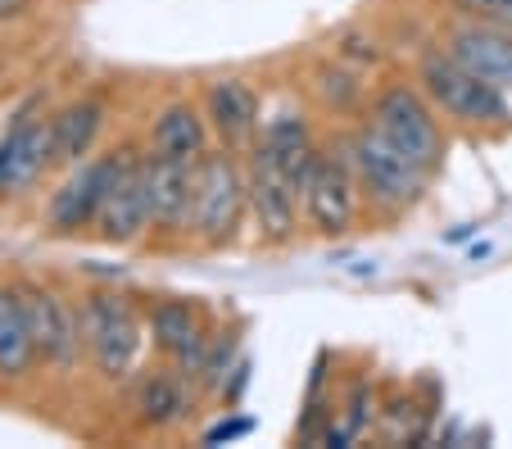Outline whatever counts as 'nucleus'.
Here are the masks:
<instances>
[{
	"mask_svg": "<svg viewBox=\"0 0 512 449\" xmlns=\"http://www.w3.org/2000/svg\"><path fill=\"white\" fill-rule=\"evenodd\" d=\"M345 159L358 177V191H363L381 214H404V209H413L417 200H422L426 173L404 155V150H395L386 137H381L377 123L349 132Z\"/></svg>",
	"mask_w": 512,
	"mask_h": 449,
	"instance_id": "1",
	"label": "nucleus"
},
{
	"mask_svg": "<svg viewBox=\"0 0 512 449\" xmlns=\"http://www.w3.org/2000/svg\"><path fill=\"white\" fill-rule=\"evenodd\" d=\"M417 82L431 96V105L445 118L463 127H503L508 123V100L494 82H485L481 73H472L463 59H454L449 50H426Z\"/></svg>",
	"mask_w": 512,
	"mask_h": 449,
	"instance_id": "2",
	"label": "nucleus"
},
{
	"mask_svg": "<svg viewBox=\"0 0 512 449\" xmlns=\"http://www.w3.org/2000/svg\"><path fill=\"white\" fill-rule=\"evenodd\" d=\"M435 114H440V109L431 105V96L417 91V87H404V82L386 87L377 100H372V123H377V132L395 150H404V155L413 159L426 177L440 173L445 150H449L445 132H440V118Z\"/></svg>",
	"mask_w": 512,
	"mask_h": 449,
	"instance_id": "3",
	"label": "nucleus"
},
{
	"mask_svg": "<svg viewBox=\"0 0 512 449\" xmlns=\"http://www.w3.org/2000/svg\"><path fill=\"white\" fill-rule=\"evenodd\" d=\"M250 209V191H245V173L232 155H204L195 164V205L191 227L209 250H223L236 241L241 214Z\"/></svg>",
	"mask_w": 512,
	"mask_h": 449,
	"instance_id": "4",
	"label": "nucleus"
},
{
	"mask_svg": "<svg viewBox=\"0 0 512 449\" xmlns=\"http://www.w3.org/2000/svg\"><path fill=\"white\" fill-rule=\"evenodd\" d=\"M358 177L349 168L345 150L340 155H327L318 150L313 164L304 168L300 177V200H304V214H309V227L322 236H345L354 227V214H358Z\"/></svg>",
	"mask_w": 512,
	"mask_h": 449,
	"instance_id": "5",
	"label": "nucleus"
},
{
	"mask_svg": "<svg viewBox=\"0 0 512 449\" xmlns=\"http://www.w3.org/2000/svg\"><path fill=\"white\" fill-rule=\"evenodd\" d=\"M82 336H87V350L96 359V368L105 377H127L141 354V318L123 295L96 291L82 304Z\"/></svg>",
	"mask_w": 512,
	"mask_h": 449,
	"instance_id": "6",
	"label": "nucleus"
},
{
	"mask_svg": "<svg viewBox=\"0 0 512 449\" xmlns=\"http://www.w3.org/2000/svg\"><path fill=\"white\" fill-rule=\"evenodd\" d=\"M245 191H250V214L259 223V236L272 245H286L300 227V182L277 159L254 150V164L245 168Z\"/></svg>",
	"mask_w": 512,
	"mask_h": 449,
	"instance_id": "7",
	"label": "nucleus"
},
{
	"mask_svg": "<svg viewBox=\"0 0 512 449\" xmlns=\"http://www.w3.org/2000/svg\"><path fill=\"white\" fill-rule=\"evenodd\" d=\"M50 159H55V127L41 118V100H28L0 141V196H14L28 182H37Z\"/></svg>",
	"mask_w": 512,
	"mask_h": 449,
	"instance_id": "8",
	"label": "nucleus"
},
{
	"mask_svg": "<svg viewBox=\"0 0 512 449\" xmlns=\"http://www.w3.org/2000/svg\"><path fill=\"white\" fill-rule=\"evenodd\" d=\"M118 164H123V155L82 159V164L73 168V177H68L55 196H50V209H46L50 232L68 236V232H82V227L96 223L100 205H105V196H109V182H114V173H118Z\"/></svg>",
	"mask_w": 512,
	"mask_h": 449,
	"instance_id": "9",
	"label": "nucleus"
},
{
	"mask_svg": "<svg viewBox=\"0 0 512 449\" xmlns=\"http://www.w3.org/2000/svg\"><path fill=\"white\" fill-rule=\"evenodd\" d=\"M23 304H28V323H32V341H37V359H46L50 368L68 372L82 354V318L59 300L46 286H23Z\"/></svg>",
	"mask_w": 512,
	"mask_h": 449,
	"instance_id": "10",
	"label": "nucleus"
},
{
	"mask_svg": "<svg viewBox=\"0 0 512 449\" xmlns=\"http://www.w3.org/2000/svg\"><path fill=\"white\" fill-rule=\"evenodd\" d=\"M145 173V205H150V223L177 232L191 223V205H195V164L191 159H173V155H150L141 159Z\"/></svg>",
	"mask_w": 512,
	"mask_h": 449,
	"instance_id": "11",
	"label": "nucleus"
},
{
	"mask_svg": "<svg viewBox=\"0 0 512 449\" xmlns=\"http://www.w3.org/2000/svg\"><path fill=\"white\" fill-rule=\"evenodd\" d=\"M445 50L499 91H512V28H494V23L458 14V23L445 37Z\"/></svg>",
	"mask_w": 512,
	"mask_h": 449,
	"instance_id": "12",
	"label": "nucleus"
},
{
	"mask_svg": "<svg viewBox=\"0 0 512 449\" xmlns=\"http://www.w3.org/2000/svg\"><path fill=\"white\" fill-rule=\"evenodd\" d=\"M100 236L109 245H132L136 236L150 227V205H145V173H141V159L132 150H123V164H118L114 182H109V196L100 205L96 218Z\"/></svg>",
	"mask_w": 512,
	"mask_h": 449,
	"instance_id": "13",
	"label": "nucleus"
},
{
	"mask_svg": "<svg viewBox=\"0 0 512 449\" xmlns=\"http://www.w3.org/2000/svg\"><path fill=\"white\" fill-rule=\"evenodd\" d=\"M150 332H155L159 350L177 359L182 377H191V381L200 377L213 336L204 332V313L195 309L191 300H159L155 309H150Z\"/></svg>",
	"mask_w": 512,
	"mask_h": 449,
	"instance_id": "14",
	"label": "nucleus"
},
{
	"mask_svg": "<svg viewBox=\"0 0 512 449\" xmlns=\"http://www.w3.org/2000/svg\"><path fill=\"white\" fill-rule=\"evenodd\" d=\"M209 123L218 127V137L227 141V146H245V141L259 132V96H254L250 82L241 78H218L209 87Z\"/></svg>",
	"mask_w": 512,
	"mask_h": 449,
	"instance_id": "15",
	"label": "nucleus"
},
{
	"mask_svg": "<svg viewBox=\"0 0 512 449\" xmlns=\"http://www.w3.org/2000/svg\"><path fill=\"white\" fill-rule=\"evenodd\" d=\"M32 359H37V341H32L23 291L0 286V377H10V381L28 377Z\"/></svg>",
	"mask_w": 512,
	"mask_h": 449,
	"instance_id": "16",
	"label": "nucleus"
},
{
	"mask_svg": "<svg viewBox=\"0 0 512 449\" xmlns=\"http://www.w3.org/2000/svg\"><path fill=\"white\" fill-rule=\"evenodd\" d=\"M50 127H55V164H82L96 150V137L105 127V105L96 96L73 100L68 109H59L50 118Z\"/></svg>",
	"mask_w": 512,
	"mask_h": 449,
	"instance_id": "17",
	"label": "nucleus"
},
{
	"mask_svg": "<svg viewBox=\"0 0 512 449\" xmlns=\"http://www.w3.org/2000/svg\"><path fill=\"white\" fill-rule=\"evenodd\" d=\"M155 150L159 155L200 164V159L209 155V127H204L200 109L195 105H168L164 114L155 118Z\"/></svg>",
	"mask_w": 512,
	"mask_h": 449,
	"instance_id": "18",
	"label": "nucleus"
},
{
	"mask_svg": "<svg viewBox=\"0 0 512 449\" xmlns=\"http://www.w3.org/2000/svg\"><path fill=\"white\" fill-rule=\"evenodd\" d=\"M191 400H186V386H182V372H150V377L136 386V418L145 427H173V422L186 418Z\"/></svg>",
	"mask_w": 512,
	"mask_h": 449,
	"instance_id": "19",
	"label": "nucleus"
},
{
	"mask_svg": "<svg viewBox=\"0 0 512 449\" xmlns=\"http://www.w3.org/2000/svg\"><path fill=\"white\" fill-rule=\"evenodd\" d=\"M454 10L463 19H481L494 28H512V0H454Z\"/></svg>",
	"mask_w": 512,
	"mask_h": 449,
	"instance_id": "20",
	"label": "nucleus"
},
{
	"mask_svg": "<svg viewBox=\"0 0 512 449\" xmlns=\"http://www.w3.org/2000/svg\"><path fill=\"white\" fill-rule=\"evenodd\" d=\"M318 78H322V96H327L331 105H340V109H345V105H354V96H358V82L349 78V73H331V69H322Z\"/></svg>",
	"mask_w": 512,
	"mask_h": 449,
	"instance_id": "21",
	"label": "nucleus"
},
{
	"mask_svg": "<svg viewBox=\"0 0 512 449\" xmlns=\"http://www.w3.org/2000/svg\"><path fill=\"white\" fill-rule=\"evenodd\" d=\"M245 431H250V422L241 418V422H223V427H213L204 440H209V445H218V440H236V436H245Z\"/></svg>",
	"mask_w": 512,
	"mask_h": 449,
	"instance_id": "22",
	"label": "nucleus"
},
{
	"mask_svg": "<svg viewBox=\"0 0 512 449\" xmlns=\"http://www.w3.org/2000/svg\"><path fill=\"white\" fill-rule=\"evenodd\" d=\"M32 0H0V23H10V19H19L23 10H28Z\"/></svg>",
	"mask_w": 512,
	"mask_h": 449,
	"instance_id": "23",
	"label": "nucleus"
}]
</instances>
